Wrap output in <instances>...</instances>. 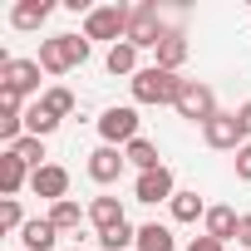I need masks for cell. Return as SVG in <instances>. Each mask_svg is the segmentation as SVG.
I'll return each mask as SVG.
<instances>
[{"mask_svg": "<svg viewBox=\"0 0 251 251\" xmlns=\"http://www.w3.org/2000/svg\"><path fill=\"white\" fill-rule=\"evenodd\" d=\"M103 64H108V74H128V79H133V74H138V50H133L128 40H118V45H108V59H103Z\"/></svg>", "mask_w": 251, "mask_h": 251, "instance_id": "obj_21", "label": "cell"}, {"mask_svg": "<svg viewBox=\"0 0 251 251\" xmlns=\"http://www.w3.org/2000/svg\"><path fill=\"white\" fill-rule=\"evenodd\" d=\"M138 251H177L173 226H163V222H143V226H138Z\"/></svg>", "mask_w": 251, "mask_h": 251, "instance_id": "obj_16", "label": "cell"}, {"mask_svg": "<svg viewBox=\"0 0 251 251\" xmlns=\"http://www.w3.org/2000/svg\"><path fill=\"white\" fill-rule=\"evenodd\" d=\"M187 251H226V246H222L217 236H207V231H202V236H192V241H187Z\"/></svg>", "mask_w": 251, "mask_h": 251, "instance_id": "obj_29", "label": "cell"}, {"mask_svg": "<svg viewBox=\"0 0 251 251\" xmlns=\"http://www.w3.org/2000/svg\"><path fill=\"white\" fill-rule=\"evenodd\" d=\"M236 226H241V217H236L231 207H222V202H217V207H207V222H202V231H207V236H217V241L226 246V241L236 236Z\"/></svg>", "mask_w": 251, "mask_h": 251, "instance_id": "obj_13", "label": "cell"}, {"mask_svg": "<svg viewBox=\"0 0 251 251\" xmlns=\"http://www.w3.org/2000/svg\"><path fill=\"white\" fill-rule=\"evenodd\" d=\"M0 89H15L20 99L25 94H40V59H10V54H0Z\"/></svg>", "mask_w": 251, "mask_h": 251, "instance_id": "obj_7", "label": "cell"}, {"mask_svg": "<svg viewBox=\"0 0 251 251\" xmlns=\"http://www.w3.org/2000/svg\"><path fill=\"white\" fill-rule=\"evenodd\" d=\"M40 103H45V108H50V113H54L59 123H64V118L74 113V94H69L64 84H54V89H45V94H40Z\"/></svg>", "mask_w": 251, "mask_h": 251, "instance_id": "obj_25", "label": "cell"}, {"mask_svg": "<svg viewBox=\"0 0 251 251\" xmlns=\"http://www.w3.org/2000/svg\"><path fill=\"white\" fill-rule=\"evenodd\" d=\"M128 89H133V103H177V94H182V79L177 74H168V69H158V64H148V69H138L133 79H128Z\"/></svg>", "mask_w": 251, "mask_h": 251, "instance_id": "obj_2", "label": "cell"}, {"mask_svg": "<svg viewBox=\"0 0 251 251\" xmlns=\"http://www.w3.org/2000/svg\"><path fill=\"white\" fill-rule=\"evenodd\" d=\"M50 0H15V10H10V25L15 30H40L45 20H50Z\"/></svg>", "mask_w": 251, "mask_h": 251, "instance_id": "obj_15", "label": "cell"}, {"mask_svg": "<svg viewBox=\"0 0 251 251\" xmlns=\"http://www.w3.org/2000/svg\"><path fill=\"white\" fill-rule=\"evenodd\" d=\"M30 192H35V197H50V207H54V202L69 197V173H64L59 163H45V168L30 173Z\"/></svg>", "mask_w": 251, "mask_h": 251, "instance_id": "obj_11", "label": "cell"}, {"mask_svg": "<svg viewBox=\"0 0 251 251\" xmlns=\"http://www.w3.org/2000/svg\"><path fill=\"white\" fill-rule=\"evenodd\" d=\"M89 59V40L84 35H50L40 40V69L45 74H69Z\"/></svg>", "mask_w": 251, "mask_h": 251, "instance_id": "obj_1", "label": "cell"}, {"mask_svg": "<svg viewBox=\"0 0 251 251\" xmlns=\"http://www.w3.org/2000/svg\"><path fill=\"white\" fill-rule=\"evenodd\" d=\"M25 182H30V168H25V163L5 148V158H0V192H5V197H15Z\"/></svg>", "mask_w": 251, "mask_h": 251, "instance_id": "obj_17", "label": "cell"}, {"mask_svg": "<svg viewBox=\"0 0 251 251\" xmlns=\"http://www.w3.org/2000/svg\"><path fill=\"white\" fill-rule=\"evenodd\" d=\"M236 177H241V182H251V143H241V148H236Z\"/></svg>", "mask_w": 251, "mask_h": 251, "instance_id": "obj_28", "label": "cell"}, {"mask_svg": "<svg viewBox=\"0 0 251 251\" xmlns=\"http://www.w3.org/2000/svg\"><path fill=\"white\" fill-rule=\"evenodd\" d=\"M168 207H173V222H207V202L197 192H177Z\"/></svg>", "mask_w": 251, "mask_h": 251, "instance_id": "obj_22", "label": "cell"}, {"mask_svg": "<svg viewBox=\"0 0 251 251\" xmlns=\"http://www.w3.org/2000/svg\"><path fill=\"white\" fill-rule=\"evenodd\" d=\"M153 54H158V69L177 74V69L187 64V35H182V30H168V35H163V45H158Z\"/></svg>", "mask_w": 251, "mask_h": 251, "instance_id": "obj_12", "label": "cell"}, {"mask_svg": "<svg viewBox=\"0 0 251 251\" xmlns=\"http://www.w3.org/2000/svg\"><path fill=\"white\" fill-rule=\"evenodd\" d=\"M0 113H25V108H20V94H15V89H0Z\"/></svg>", "mask_w": 251, "mask_h": 251, "instance_id": "obj_30", "label": "cell"}, {"mask_svg": "<svg viewBox=\"0 0 251 251\" xmlns=\"http://www.w3.org/2000/svg\"><path fill=\"white\" fill-rule=\"evenodd\" d=\"M236 241L251 251V212H241V226H236Z\"/></svg>", "mask_w": 251, "mask_h": 251, "instance_id": "obj_32", "label": "cell"}, {"mask_svg": "<svg viewBox=\"0 0 251 251\" xmlns=\"http://www.w3.org/2000/svg\"><path fill=\"white\" fill-rule=\"evenodd\" d=\"M123 168H128V158H123V148H108V143H99V148L89 153V177H94L99 187L118 182V177H123Z\"/></svg>", "mask_w": 251, "mask_h": 251, "instance_id": "obj_10", "label": "cell"}, {"mask_svg": "<svg viewBox=\"0 0 251 251\" xmlns=\"http://www.w3.org/2000/svg\"><path fill=\"white\" fill-rule=\"evenodd\" d=\"M123 158H128L138 173H153V168H163V153H158V143H148V138H133L128 148H123Z\"/></svg>", "mask_w": 251, "mask_h": 251, "instance_id": "obj_20", "label": "cell"}, {"mask_svg": "<svg viewBox=\"0 0 251 251\" xmlns=\"http://www.w3.org/2000/svg\"><path fill=\"white\" fill-rule=\"evenodd\" d=\"M163 15H158V5H133V20H128V35H123V40H128L133 50H158L163 45Z\"/></svg>", "mask_w": 251, "mask_h": 251, "instance_id": "obj_6", "label": "cell"}, {"mask_svg": "<svg viewBox=\"0 0 251 251\" xmlns=\"http://www.w3.org/2000/svg\"><path fill=\"white\" fill-rule=\"evenodd\" d=\"M202 138H207V148H217V153H236V148L246 143L241 123H236V113H217L207 128H202Z\"/></svg>", "mask_w": 251, "mask_h": 251, "instance_id": "obj_9", "label": "cell"}, {"mask_svg": "<svg viewBox=\"0 0 251 251\" xmlns=\"http://www.w3.org/2000/svg\"><path fill=\"white\" fill-rule=\"evenodd\" d=\"M89 222H94L99 231H108V226L128 222V217H123V202H118V197H94V202H89Z\"/></svg>", "mask_w": 251, "mask_h": 251, "instance_id": "obj_18", "label": "cell"}, {"mask_svg": "<svg viewBox=\"0 0 251 251\" xmlns=\"http://www.w3.org/2000/svg\"><path fill=\"white\" fill-rule=\"evenodd\" d=\"M128 20H133V5H94L84 15V40H123L128 35Z\"/></svg>", "mask_w": 251, "mask_h": 251, "instance_id": "obj_5", "label": "cell"}, {"mask_svg": "<svg viewBox=\"0 0 251 251\" xmlns=\"http://www.w3.org/2000/svg\"><path fill=\"white\" fill-rule=\"evenodd\" d=\"M133 197L138 202H173L177 197V182H173V168H153V173H138L133 177Z\"/></svg>", "mask_w": 251, "mask_h": 251, "instance_id": "obj_8", "label": "cell"}, {"mask_svg": "<svg viewBox=\"0 0 251 251\" xmlns=\"http://www.w3.org/2000/svg\"><path fill=\"white\" fill-rule=\"evenodd\" d=\"M0 226H5V231H25V212H20V202H15V197L0 202Z\"/></svg>", "mask_w": 251, "mask_h": 251, "instance_id": "obj_27", "label": "cell"}, {"mask_svg": "<svg viewBox=\"0 0 251 251\" xmlns=\"http://www.w3.org/2000/svg\"><path fill=\"white\" fill-rule=\"evenodd\" d=\"M99 246H103V251H128V246H138V226H128V222H118V226L99 231Z\"/></svg>", "mask_w": 251, "mask_h": 251, "instance_id": "obj_24", "label": "cell"}, {"mask_svg": "<svg viewBox=\"0 0 251 251\" xmlns=\"http://www.w3.org/2000/svg\"><path fill=\"white\" fill-rule=\"evenodd\" d=\"M236 123H241V133H246V143H251V99L236 108Z\"/></svg>", "mask_w": 251, "mask_h": 251, "instance_id": "obj_31", "label": "cell"}, {"mask_svg": "<svg viewBox=\"0 0 251 251\" xmlns=\"http://www.w3.org/2000/svg\"><path fill=\"white\" fill-rule=\"evenodd\" d=\"M10 153H15V158H20L30 173H35V168H45V138H30V133H25V138L10 148Z\"/></svg>", "mask_w": 251, "mask_h": 251, "instance_id": "obj_26", "label": "cell"}, {"mask_svg": "<svg viewBox=\"0 0 251 251\" xmlns=\"http://www.w3.org/2000/svg\"><path fill=\"white\" fill-rule=\"evenodd\" d=\"M54 241H59V231H54L50 217H35V222H25V231H20V246H25V251H54Z\"/></svg>", "mask_w": 251, "mask_h": 251, "instance_id": "obj_14", "label": "cell"}, {"mask_svg": "<svg viewBox=\"0 0 251 251\" xmlns=\"http://www.w3.org/2000/svg\"><path fill=\"white\" fill-rule=\"evenodd\" d=\"M99 138H103L108 148H128L133 138H143V133H138V108H133V103L103 108V113H99Z\"/></svg>", "mask_w": 251, "mask_h": 251, "instance_id": "obj_4", "label": "cell"}, {"mask_svg": "<svg viewBox=\"0 0 251 251\" xmlns=\"http://www.w3.org/2000/svg\"><path fill=\"white\" fill-rule=\"evenodd\" d=\"M177 118H187V123H197V128H207V123L222 113L217 108V94H212V84H202V79H182V94H177Z\"/></svg>", "mask_w": 251, "mask_h": 251, "instance_id": "obj_3", "label": "cell"}, {"mask_svg": "<svg viewBox=\"0 0 251 251\" xmlns=\"http://www.w3.org/2000/svg\"><path fill=\"white\" fill-rule=\"evenodd\" d=\"M84 217H89V212H84L74 197H64V202H54V207H50V222H54V231H59V236H64V231H79V226H84Z\"/></svg>", "mask_w": 251, "mask_h": 251, "instance_id": "obj_19", "label": "cell"}, {"mask_svg": "<svg viewBox=\"0 0 251 251\" xmlns=\"http://www.w3.org/2000/svg\"><path fill=\"white\" fill-rule=\"evenodd\" d=\"M54 128H59V118H54L45 103H30V108H25V133H30V138H50Z\"/></svg>", "mask_w": 251, "mask_h": 251, "instance_id": "obj_23", "label": "cell"}, {"mask_svg": "<svg viewBox=\"0 0 251 251\" xmlns=\"http://www.w3.org/2000/svg\"><path fill=\"white\" fill-rule=\"evenodd\" d=\"M74 251H79V246H74Z\"/></svg>", "mask_w": 251, "mask_h": 251, "instance_id": "obj_33", "label": "cell"}]
</instances>
